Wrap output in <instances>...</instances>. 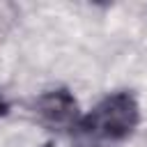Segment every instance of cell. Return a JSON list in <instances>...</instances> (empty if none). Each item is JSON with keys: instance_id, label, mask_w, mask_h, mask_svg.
Listing matches in <instances>:
<instances>
[{"instance_id": "3", "label": "cell", "mask_w": 147, "mask_h": 147, "mask_svg": "<svg viewBox=\"0 0 147 147\" xmlns=\"http://www.w3.org/2000/svg\"><path fill=\"white\" fill-rule=\"evenodd\" d=\"M7 28H9V23H7V18L2 16V7H0V39H2V34L7 32Z\"/></svg>"}, {"instance_id": "4", "label": "cell", "mask_w": 147, "mask_h": 147, "mask_svg": "<svg viewBox=\"0 0 147 147\" xmlns=\"http://www.w3.org/2000/svg\"><path fill=\"white\" fill-rule=\"evenodd\" d=\"M7 110H9V106H7V101L0 96V117H2V115H7Z\"/></svg>"}, {"instance_id": "2", "label": "cell", "mask_w": 147, "mask_h": 147, "mask_svg": "<svg viewBox=\"0 0 147 147\" xmlns=\"http://www.w3.org/2000/svg\"><path fill=\"white\" fill-rule=\"evenodd\" d=\"M37 113L39 117L55 126V129H69V126H78L80 115H78V103L74 99V94L64 87L60 90H51L46 94H41L37 99Z\"/></svg>"}, {"instance_id": "1", "label": "cell", "mask_w": 147, "mask_h": 147, "mask_svg": "<svg viewBox=\"0 0 147 147\" xmlns=\"http://www.w3.org/2000/svg\"><path fill=\"white\" fill-rule=\"evenodd\" d=\"M140 122V108L131 92H113L103 96L87 115L80 117L78 129L99 140H124Z\"/></svg>"}]
</instances>
